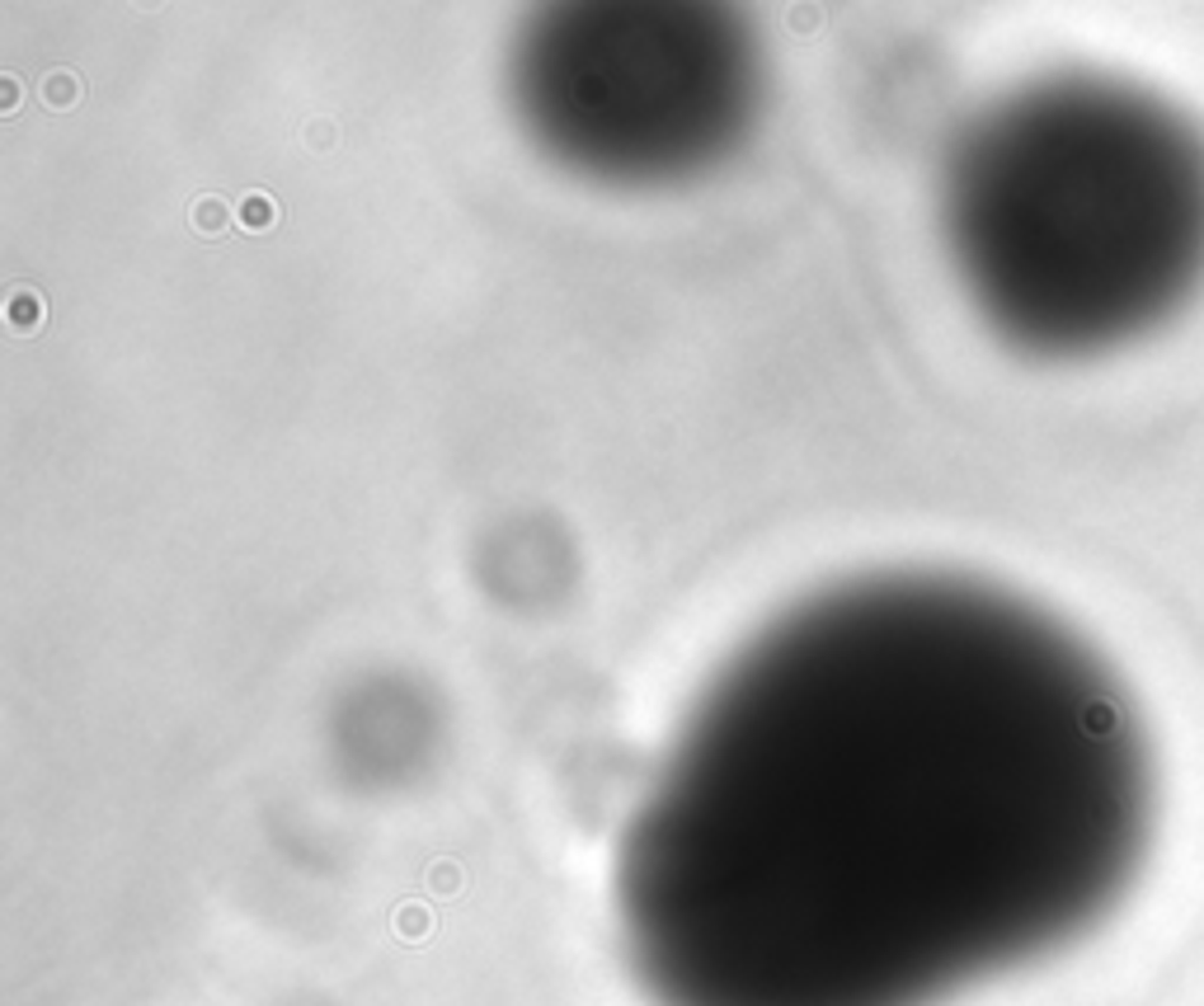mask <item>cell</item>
I'll list each match as a JSON object with an SVG mask.
<instances>
[{
  "instance_id": "cell-2",
  "label": "cell",
  "mask_w": 1204,
  "mask_h": 1006,
  "mask_svg": "<svg viewBox=\"0 0 1204 1006\" xmlns=\"http://www.w3.org/2000/svg\"><path fill=\"white\" fill-rule=\"evenodd\" d=\"M1092 95L1035 90L974 118L941 165V235L979 315L1030 354H1087L1134 334L1167 301L1172 231L1195 161L1143 141Z\"/></svg>"
},
{
  "instance_id": "cell-1",
  "label": "cell",
  "mask_w": 1204,
  "mask_h": 1006,
  "mask_svg": "<svg viewBox=\"0 0 1204 1006\" xmlns=\"http://www.w3.org/2000/svg\"><path fill=\"white\" fill-rule=\"evenodd\" d=\"M1152 758L1101 653L984 579L880 570L729 653L612 861L649 1006H950L1134 889Z\"/></svg>"
},
{
  "instance_id": "cell-3",
  "label": "cell",
  "mask_w": 1204,
  "mask_h": 1006,
  "mask_svg": "<svg viewBox=\"0 0 1204 1006\" xmlns=\"http://www.w3.org/2000/svg\"><path fill=\"white\" fill-rule=\"evenodd\" d=\"M522 132L602 189H678L739 156L763 113L743 0H532L508 53Z\"/></svg>"
}]
</instances>
